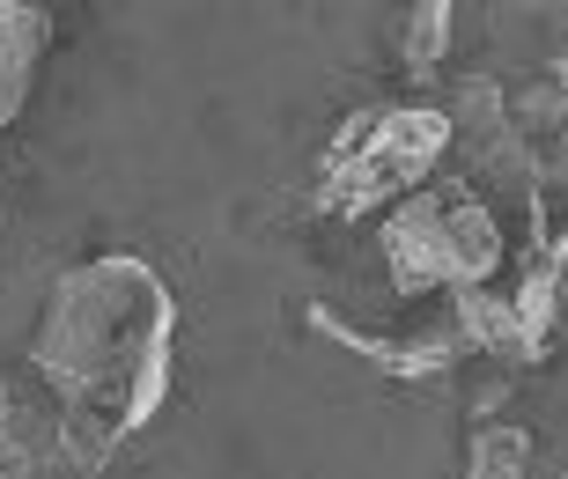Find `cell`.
Here are the masks:
<instances>
[{
	"mask_svg": "<svg viewBox=\"0 0 568 479\" xmlns=\"http://www.w3.org/2000/svg\"><path fill=\"white\" fill-rule=\"evenodd\" d=\"M170 355H178V303L148 258L104 251L60 273L30 339V361L52 391V458L97 472L111 450H126L163 414Z\"/></svg>",
	"mask_w": 568,
	"mask_h": 479,
	"instance_id": "6da1fadb",
	"label": "cell"
},
{
	"mask_svg": "<svg viewBox=\"0 0 568 479\" xmlns=\"http://www.w3.org/2000/svg\"><path fill=\"white\" fill-rule=\"evenodd\" d=\"M384 266H392V288L399 295H443L458 303L473 288H495V273L509 258V236L495 222L480 185L465 177H436V185L406 192L399 207L384 214Z\"/></svg>",
	"mask_w": 568,
	"mask_h": 479,
	"instance_id": "7a4b0ae2",
	"label": "cell"
},
{
	"mask_svg": "<svg viewBox=\"0 0 568 479\" xmlns=\"http://www.w3.org/2000/svg\"><path fill=\"white\" fill-rule=\"evenodd\" d=\"M443 163H450V119H443V104H369L333 133L311 200L325 214H347V222L392 214L406 192L436 185Z\"/></svg>",
	"mask_w": 568,
	"mask_h": 479,
	"instance_id": "3957f363",
	"label": "cell"
},
{
	"mask_svg": "<svg viewBox=\"0 0 568 479\" xmlns=\"http://www.w3.org/2000/svg\"><path fill=\"white\" fill-rule=\"evenodd\" d=\"M44 44H52V22H44L38 8H22V0H0V125L22 119Z\"/></svg>",
	"mask_w": 568,
	"mask_h": 479,
	"instance_id": "277c9868",
	"label": "cell"
},
{
	"mask_svg": "<svg viewBox=\"0 0 568 479\" xmlns=\"http://www.w3.org/2000/svg\"><path fill=\"white\" fill-rule=\"evenodd\" d=\"M465 479H531V436L509 420H487L465 442Z\"/></svg>",
	"mask_w": 568,
	"mask_h": 479,
	"instance_id": "5b68a950",
	"label": "cell"
},
{
	"mask_svg": "<svg viewBox=\"0 0 568 479\" xmlns=\"http://www.w3.org/2000/svg\"><path fill=\"white\" fill-rule=\"evenodd\" d=\"M399 52H406V74H414V82H428V74L443 67V52H450V8H443V0H428V8L406 16Z\"/></svg>",
	"mask_w": 568,
	"mask_h": 479,
	"instance_id": "8992f818",
	"label": "cell"
}]
</instances>
